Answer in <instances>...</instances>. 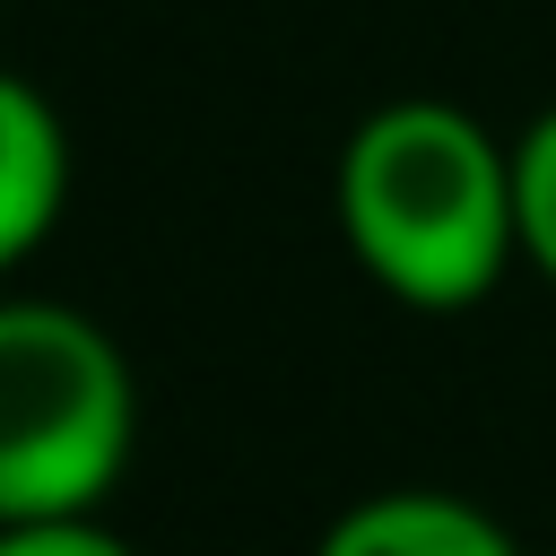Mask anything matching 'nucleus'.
Here are the masks:
<instances>
[{
  "label": "nucleus",
  "mask_w": 556,
  "mask_h": 556,
  "mask_svg": "<svg viewBox=\"0 0 556 556\" xmlns=\"http://www.w3.org/2000/svg\"><path fill=\"white\" fill-rule=\"evenodd\" d=\"M0 556H139V547L96 513H52V521H0Z\"/></svg>",
  "instance_id": "423d86ee"
},
{
  "label": "nucleus",
  "mask_w": 556,
  "mask_h": 556,
  "mask_svg": "<svg viewBox=\"0 0 556 556\" xmlns=\"http://www.w3.org/2000/svg\"><path fill=\"white\" fill-rule=\"evenodd\" d=\"M139 452L122 339L61 295H0V521L104 513Z\"/></svg>",
  "instance_id": "f03ea898"
},
{
  "label": "nucleus",
  "mask_w": 556,
  "mask_h": 556,
  "mask_svg": "<svg viewBox=\"0 0 556 556\" xmlns=\"http://www.w3.org/2000/svg\"><path fill=\"white\" fill-rule=\"evenodd\" d=\"M61 208H70V122L35 78L0 70V278L52 243Z\"/></svg>",
  "instance_id": "20e7f679"
},
{
  "label": "nucleus",
  "mask_w": 556,
  "mask_h": 556,
  "mask_svg": "<svg viewBox=\"0 0 556 556\" xmlns=\"http://www.w3.org/2000/svg\"><path fill=\"white\" fill-rule=\"evenodd\" d=\"M513 217H521V269L556 287V104H539L513 130Z\"/></svg>",
  "instance_id": "39448f33"
},
{
  "label": "nucleus",
  "mask_w": 556,
  "mask_h": 556,
  "mask_svg": "<svg viewBox=\"0 0 556 556\" xmlns=\"http://www.w3.org/2000/svg\"><path fill=\"white\" fill-rule=\"evenodd\" d=\"M348 261L408 313H469L521 269L513 139L452 96H382L330 165Z\"/></svg>",
  "instance_id": "f257e3e1"
},
{
  "label": "nucleus",
  "mask_w": 556,
  "mask_h": 556,
  "mask_svg": "<svg viewBox=\"0 0 556 556\" xmlns=\"http://www.w3.org/2000/svg\"><path fill=\"white\" fill-rule=\"evenodd\" d=\"M313 556H521V539L452 486H374L339 504L313 539Z\"/></svg>",
  "instance_id": "7ed1b4c3"
}]
</instances>
